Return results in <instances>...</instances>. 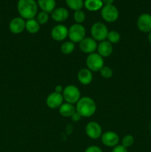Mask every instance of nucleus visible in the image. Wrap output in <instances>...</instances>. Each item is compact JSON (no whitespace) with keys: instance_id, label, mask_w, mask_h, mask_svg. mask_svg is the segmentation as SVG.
Wrapping results in <instances>:
<instances>
[{"instance_id":"obj_1","label":"nucleus","mask_w":151,"mask_h":152,"mask_svg":"<svg viewBox=\"0 0 151 152\" xmlns=\"http://www.w3.org/2000/svg\"><path fill=\"white\" fill-rule=\"evenodd\" d=\"M17 11L19 16L25 20L34 19L38 13V4L36 0H18Z\"/></svg>"},{"instance_id":"obj_2","label":"nucleus","mask_w":151,"mask_h":152,"mask_svg":"<svg viewBox=\"0 0 151 152\" xmlns=\"http://www.w3.org/2000/svg\"><path fill=\"white\" fill-rule=\"evenodd\" d=\"M76 110L82 117H90L96 113V104L90 96H82L77 102Z\"/></svg>"},{"instance_id":"obj_3","label":"nucleus","mask_w":151,"mask_h":152,"mask_svg":"<svg viewBox=\"0 0 151 152\" xmlns=\"http://www.w3.org/2000/svg\"><path fill=\"white\" fill-rule=\"evenodd\" d=\"M86 29L81 24H73L68 28V38L73 43H79L85 38Z\"/></svg>"},{"instance_id":"obj_4","label":"nucleus","mask_w":151,"mask_h":152,"mask_svg":"<svg viewBox=\"0 0 151 152\" xmlns=\"http://www.w3.org/2000/svg\"><path fill=\"white\" fill-rule=\"evenodd\" d=\"M108 32L109 31L107 29V27L105 25V24L100 22H95L90 28L91 37L96 42H99L106 40Z\"/></svg>"},{"instance_id":"obj_5","label":"nucleus","mask_w":151,"mask_h":152,"mask_svg":"<svg viewBox=\"0 0 151 152\" xmlns=\"http://www.w3.org/2000/svg\"><path fill=\"white\" fill-rule=\"evenodd\" d=\"M64 101L70 104H76L81 98L80 90L73 85H68L64 88L62 92Z\"/></svg>"},{"instance_id":"obj_6","label":"nucleus","mask_w":151,"mask_h":152,"mask_svg":"<svg viewBox=\"0 0 151 152\" xmlns=\"http://www.w3.org/2000/svg\"><path fill=\"white\" fill-rule=\"evenodd\" d=\"M86 65L87 69L92 72H98L105 65L104 58L98 53H90L86 59Z\"/></svg>"},{"instance_id":"obj_7","label":"nucleus","mask_w":151,"mask_h":152,"mask_svg":"<svg viewBox=\"0 0 151 152\" xmlns=\"http://www.w3.org/2000/svg\"><path fill=\"white\" fill-rule=\"evenodd\" d=\"M101 16L106 22L112 23L118 19L119 12L114 4H105L101 9Z\"/></svg>"},{"instance_id":"obj_8","label":"nucleus","mask_w":151,"mask_h":152,"mask_svg":"<svg viewBox=\"0 0 151 152\" xmlns=\"http://www.w3.org/2000/svg\"><path fill=\"white\" fill-rule=\"evenodd\" d=\"M85 133L89 138L92 140H97L102 134V126L97 122H89L85 126Z\"/></svg>"},{"instance_id":"obj_9","label":"nucleus","mask_w":151,"mask_h":152,"mask_svg":"<svg viewBox=\"0 0 151 152\" xmlns=\"http://www.w3.org/2000/svg\"><path fill=\"white\" fill-rule=\"evenodd\" d=\"M101 140L102 144L108 148H114L118 145L119 142V137L117 134V133L111 131L102 133L101 136Z\"/></svg>"},{"instance_id":"obj_10","label":"nucleus","mask_w":151,"mask_h":152,"mask_svg":"<svg viewBox=\"0 0 151 152\" xmlns=\"http://www.w3.org/2000/svg\"><path fill=\"white\" fill-rule=\"evenodd\" d=\"M78 44H79L78 47L81 51L86 54L89 55L93 53L97 50V42L93 39L92 37H85Z\"/></svg>"},{"instance_id":"obj_11","label":"nucleus","mask_w":151,"mask_h":152,"mask_svg":"<svg viewBox=\"0 0 151 152\" xmlns=\"http://www.w3.org/2000/svg\"><path fill=\"white\" fill-rule=\"evenodd\" d=\"M50 35L55 41H64L67 37H68V28L62 24H58L52 28Z\"/></svg>"},{"instance_id":"obj_12","label":"nucleus","mask_w":151,"mask_h":152,"mask_svg":"<svg viewBox=\"0 0 151 152\" xmlns=\"http://www.w3.org/2000/svg\"><path fill=\"white\" fill-rule=\"evenodd\" d=\"M137 28L141 32L150 33L151 31V14L144 13L138 17L136 22Z\"/></svg>"},{"instance_id":"obj_13","label":"nucleus","mask_w":151,"mask_h":152,"mask_svg":"<svg viewBox=\"0 0 151 152\" xmlns=\"http://www.w3.org/2000/svg\"><path fill=\"white\" fill-rule=\"evenodd\" d=\"M64 102V98L62 94L52 92L49 94L46 98V105L49 108L57 109Z\"/></svg>"},{"instance_id":"obj_14","label":"nucleus","mask_w":151,"mask_h":152,"mask_svg":"<svg viewBox=\"0 0 151 152\" xmlns=\"http://www.w3.org/2000/svg\"><path fill=\"white\" fill-rule=\"evenodd\" d=\"M26 21L20 16L14 17L9 22V30L13 34H19L25 30Z\"/></svg>"},{"instance_id":"obj_15","label":"nucleus","mask_w":151,"mask_h":152,"mask_svg":"<svg viewBox=\"0 0 151 152\" xmlns=\"http://www.w3.org/2000/svg\"><path fill=\"white\" fill-rule=\"evenodd\" d=\"M51 17L53 20L58 23L64 22L69 17V11L65 7H56L51 13Z\"/></svg>"},{"instance_id":"obj_16","label":"nucleus","mask_w":151,"mask_h":152,"mask_svg":"<svg viewBox=\"0 0 151 152\" xmlns=\"http://www.w3.org/2000/svg\"><path fill=\"white\" fill-rule=\"evenodd\" d=\"M77 79L78 82L83 86H88L93 80V72L86 68H81L78 71L77 74Z\"/></svg>"},{"instance_id":"obj_17","label":"nucleus","mask_w":151,"mask_h":152,"mask_svg":"<svg viewBox=\"0 0 151 152\" xmlns=\"http://www.w3.org/2000/svg\"><path fill=\"white\" fill-rule=\"evenodd\" d=\"M113 50V45L107 40L100 42L97 46V53L102 57H108L110 56Z\"/></svg>"},{"instance_id":"obj_18","label":"nucleus","mask_w":151,"mask_h":152,"mask_svg":"<svg viewBox=\"0 0 151 152\" xmlns=\"http://www.w3.org/2000/svg\"><path fill=\"white\" fill-rule=\"evenodd\" d=\"M36 2L38 8L47 13H51L56 6V0H36Z\"/></svg>"},{"instance_id":"obj_19","label":"nucleus","mask_w":151,"mask_h":152,"mask_svg":"<svg viewBox=\"0 0 151 152\" xmlns=\"http://www.w3.org/2000/svg\"><path fill=\"white\" fill-rule=\"evenodd\" d=\"M76 111V106L73 104L68 103V102H63L62 105L59 108V112L62 117H71V116Z\"/></svg>"},{"instance_id":"obj_20","label":"nucleus","mask_w":151,"mask_h":152,"mask_svg":"<svg viewBox=\"0 0 151 152\" xmlns=\"http://www.w3.org/2000/svg\"><path fill=\"white\" fill-rule=\"evenodd\" d=\"M105 4H103L102 0H84V7L88 11L96 12L103 7Z\"/></svg>"},{"instance_id":"obj_21","label":"nucleus","mask_w":151,"mask_h":152,"mask_svg":"<svg viewBox=\"0 0 151 152\" xmlns=\"http://www.w3.org/2000/svg\"><path fill=\"white\" fill-rule=\"evenodd\" d=\"M40 26L41 25L35 19H28V20H26V22H25V30L31 34H35L38 33L40 30Z\"/></svg>"},{"instance_id":"obj_22","label":"nucleus","mask_w":151,"mask_h":152,"mask_svg":"<svg viewBox=\"0 0 151 152\" xmlns=\"http://www.w3.org/2000/svg\"><path fill=\"white\" fill-rule=\"evenodd\" d=\"M67 6L70 10L76 11L84 7V0H65Z\"/></svg>"},{"instance_id":"obj_23","label":"nucleus","mask_w":151,"mask_h":152,"mask_svg":"<svg viewBox=\"0 0 151 152\" xmlns=\"http://www.w3.org/2000/svg\"><path fill=\"white\" fill-rule=\"evenodd\" d=\"M75 50V43L71 41H66L61 45V52L65 55H70Z\"/></svg>"},{"instance_id":"obj_24","label":"nucleus","mask_w":151,"mask_h":152,"mask_svg":"<svg viewBox=\"0 0 151 152\" xmlns=\"http://www.w3.org/2000/svg\"><path fill=\"white\" fill-rule=\"evenodd\" d=\"M107 39L111 44H116L119 42L121 40V35L119 33L116 31H110L108 32L107 36Z\"/></svg>"},{"instance_id":"obj_25","label":"nucleus","mask_w":151,"mask_h":152,"mask_svg":"<svg viewBox=\"0 0 151 152\" xmlns=\"http://www.w3.org/2000/svg\"><path fill=\"white\" fill-rule=\"evenodd\" d=\"M73 19L76 24H81L85 21L86 14L82 10H78L76 11H74L73 13Z\"/></svg>"},{"instance_id":"obj_26","label":"nucleus","mask_w":151,"mask_h":152,"mask_svg":"<svg viewBox=\"0 0 151 152\" xmlns=\"http://www.w3.org/2000/svg\"><path fill=\"white\" fill-rule=\"evenodd\" d=\"M37 22L39 23L40 25H45L46 23H47V22L49 21V13H46L44 11H40L37 13L36 15V19Z\"/></svg>"},{"instance_id":"obj_27","label":"nucleus","mask_w":151,"mask_h":152,"mask_svg":"<svg viewBox=\"0 0 151 152\" xmlns=\"http://www.w3.org/2000/svg\"><path fill=\"white\" fill-rule=\"evenodd\" d=\"M135 139L133 137V135L131 134H127L122 138L121 140V145L124 147H125L126 148H128L130 147H131L132 145L134 144Z\"/></svg>"},{"instance_id":"obj_28","label":"nucleus","mask_w":151,"mask_h":152,"mask_svg":"<svg viewBox=\"0 0 151 152\" xmlns=\"http://www.w3.org/2000/svg\"><path fill=\"white\" fill-rule=\"evenodd\" d=\"M99 72H100L101 76L105 79L111 78L113 77V74L111 68H110L109 66H107V65H104L102 69L99 71Z\"/></svg>"},{"instance_id":"obj_29","label":"nucleus","mask_w":151,"mask_h":152,"mask_svg":"<svg viewBox=\"0 0 151 152\" xmlns=\"http://www.w3.org/2000/svg\"><path fill=\"white\" fill-rule=\"evenodd\" d=\"M84 152H103L102 148H99L97 145H90V146L87 147L85 149Z\"/></svg>"},{"instance_id":"obj_30","label":"nucleus","mask_w":151,"mask_h":152,"mask_svg":"<svg viewBox=\"0 0 151 152\" xmlns=\"http://www.w3.org/2000/svg\"><path fill=\"white\" fill-rule=\"evenodd\" d=\"M112 152H128V150L122 145H117L116 146L113 148Z\"/></svg>"},{"instance_id":"obj_31","label":"nucleus","mask_w":151,"mask_h":152,"mask_svg":"<svg viewBox=\"0 0 151 152\" xmlns=\"http://www.w3.org/2000/svg\"><path fill=\"white\" fill-rule=\"evenodd\" d=\"M81 117H82L80 115V114H78L77 111H76V112L74 113V114H73L72 116H71L70 118H71V120H72L73 122H78L80 120H81Z\"/></svg>"},{"instance_id":"obj_32","label":"nucleus","mask_w":151,"mask_h":152,"mask_svg":"<svg viewBox=\"0 0 151 152\" xmlns=\"http://www.w3.org/2000/svg\"><path fill=\"white\" fill-rule=\"evenodd\" d=\"M63 90H64V88L62 87L61 85H58V86H56V87H55V92H56V93L62 94Z\"/></svg>"},{"instance_id":"obj_33","label":"nucleus","mask_w":151,"mask_h":152,"mask_svg":"<svg viewBox=\"0 0 151 152\" xmlns=\"http://www.w3.org/2000/svg\"><path fill=\"white\" fill-rule=\"evenodd\" d=\"M102 1L103 4L105 5V4H113L114 0H102Z\"/></svg>"},{"instance_id":"obj_34","label":"nucleus","mask_w":151,"mask_h":152,"mask_svg":"<svg viewBox=\"0 0 151 152\" xmlns=\"http://www.w3.org/2000/svg\"><path fill=\"white\" fill-rule=\"evenodd\" d=\"M147 40L151 44V31L150 33H148L147 34Z\"/></svg>"},{"instance_id":"obj_35","label":"nucleus","mask_w":151,"mask_h":152,"mask_svg":"<svg viewBox=\"0 0 151 152\" xmlns=\"http://www.w3.org/2000/svg\"><path fill=\"white\" fill-rule=\"evenodd\" d=\"M150 130H151V123H150Z\"/></svg>"}]
</instances>
